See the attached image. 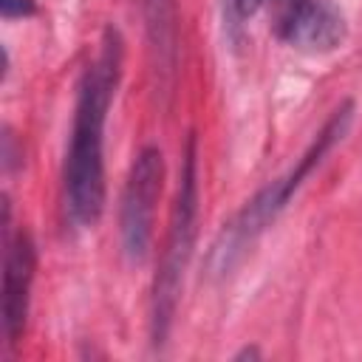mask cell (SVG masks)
Segmentation results:
<instances>
[{
	"label": "cell",
	"instance_id": "cell-1",
	"mask_svg": "<svg viewBox=\"0 0 362 362\" xmlns=\"http://www.w3.org/2000/svg\"><path fill=\"white\" fill-rule=\"evenodd\" d=\"M124 65V40L119 28L102 31L96 57L85 65L76 85L71 144L65 153L62 187L65 209L74 223L93 226L105 209V122Z\"/></svg>",
	"mask_w": 362,
	"mask_h": 362
},
{
	"label": "cell",
	"instance_id": "cell-2",
	"mask_svg": "<svg viewBox=\"0 0 362 362\" xmlns=\"http://www.w3.org/2000/svg\"><path fill=\"white\" fill-rule=\"evenodd\" d=\"M354 122V102L345 99L331 116L328 122L320 127V133L314 136V141L308 144V150L297 158V164L274 178L272 184H266L263 189H257L235 215L229 223H223V229L218 232V238L212 240L209 257H206V269L212 277H226L235 272V266L246 257V252L252 249V243L274 223V218L286 209V204L291 201V195L303 187V181L311 175L314 167H320V161L328 156V150L342 141V136L348 133Z\"/></svg>",
	"mask_w": 362,
	"mask_h": 362
},
{
	"label": "cell",
	"instance_id": "cell-3",
	"mask_svg": "<svg viewBox=\"0 0 362 362\" xmlns=\"http://www.w3.org/2000/svg\"><path fill=\"white\" fill-rule=\"evenodd\" d=\"M195 221H198V141L189 133L178 175V192L170 212V226L164 238V252L158 263V274L153 283V303H150V337L153 345L161 348L170 337L173 317L178 308L184 272L192 257L195 246Z\"/></svg>",
	"mask_w": 362,
	"mask_h": 362
},
{
	"label": "cell",
	"instance_id": "cell-4",
	"mask_svg": "<svg viewBox=\"0 0 362 362\" xmlns=\"http://www.w3.org/2000/svg\"><path fill=\"white\" fill-rule=\"evenodd\" d=\"M164 184V156L158 147H141L133 158L119 198V243L127 263L139 266L150 255L156 204Z\"/></svg>",
	"mask_w": 362,
	"mask_h": 362
},
{
	"label": "cell",
	"instance_id": "cell-5",
	"mask_svg": "<svg viewBox=\"0 0 362 362\" xmlns=\"http://www.w3.org/2000/svg\"><path fill=\"white\" fill-rule=\"evenodd\" d=\"M272 28L305 54H328L345 40V17L337 0H272Z\"/></svg>",
	"mask_w": 362,
	"mask_h": 362
},
{
	"label": "cell",
	"instance_id": "cell-6",
	"mask_svg": "<svg viewBox=\"0 0 362 362\" xmlns=\"http://www.w3.org/2000/svg\"><path fill=\"white\" fill-rule=\"evenodd\" d=\"M3 243H6V260H3V334L8 345H17L31 305V286H34V269H37V252L25 232L8 235V204L3 206Z\"/></svg>",
	"mask_w": 362,
	"mask_h": 362
},
{
	"label": "cell",
	"instance_id": "cell-7",
	"mask_svg": "<svg viewBox=\"0 0 362 362\" xmlns=\"http://www.w3.org/2000/svg\"><path fill=\"white\" fill-rule=\"evenodd\" d=\"M147 45H150V59L156 71V82L161 93H170L175 85L178 74V8L175 0H136Z\"/></svg>",
	"mask_w": 362,
	"mask_h": 362
},
{
	"label": "cell",
	"instance_id": "cell-8",
	"mask_svg": "<svg viewBox=\"0 0 362 362\" xmlns=\"http://www.w3.org/2000/svg\"><path fill=\"white\" fill-rule=\"evenodd\" d=\"M0 11L6 20H17V17H28L37 11L34 0H0Z\"/></svg>",
	"mask_w": 362,
	"mask_h": 362
},
{
	"label": "cell",
	"instance_id": "cell-9",
	"mask_svg": "<svg viewBox=\"0 0 362 362\" xmlns=\"http://www.w3.org/2000/svg\"><path fill=\"white\" fill-rule=\"evenodd\" d=\"M260 6H263V0H235V8H238V14H240V17L255 14Z\"/></svg>",
	"mask_w": 362,
	"mask_h": 362
}]
</instances>
